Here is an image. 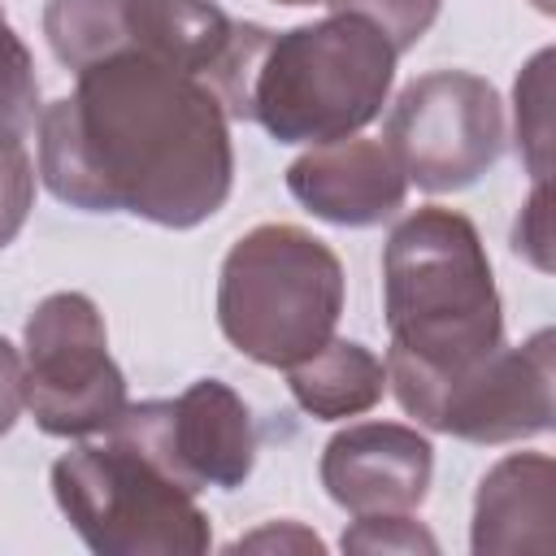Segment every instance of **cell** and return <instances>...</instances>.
Wrapping results in <instances>:
<instances>
[{
  "label": "cell",
  "mask_w": 556,
  "mask_h": 556,
  "mask_svg": "<svg viewBox=\"0 0 556 556\" xmlns=\"http://www.w3.org/2000/svg\"><path fill=\"white\" fill-rule=\"evenodd\" d=\"M39 178L83 213H130L165 230L208 222L235 187L230 117L217 91L139 52L74 74L39 113Z\"/></svg>",
  "instance_id": "cell-1"
},
{
  "label": "cell",
  "mask_w": 556,
  "mask_h": 556,
  "mask_svg": "<svg viewBox=\"0 0 556 556\" xmlns=\"http://www.w3.org/2000/svg\"><path fill=\"white\" fill-rule=\"evenodd\" d=\"M400 52L356 13H326L291 30L239 22L208 78L226 117L256 122L278 143L361 135L387 104Z\"/></svg>",
  "instance_id": "cell-2"
},
{
  "label": "cell",
  "mask_w": 556,
  "mask_h": 556,
  "mask_svg": "<svg viewBox=\"0 0 556 556\" xmlns=\"http://www.w3.org/2000/svg\"><path fill=\"white\" fill-rule=\"evenodd\" d=\"M387 361L447 378L504 343V308L478 226L443 204L404 213L382 243Z\"/></svg>",
  "instance_id": "cell-3"
},
{
  "label": "cell",
  "mask_w": 556,
  "mask_h": 556,
  "mask_svg": "<svg viewBox=\"0 0 556 556\" xmlns=\"http://www.w3.org/2000/svg\"><path fill=\"white\" fill-rule=\"evenodd\" d=\"M339 313L343 265L313 230L261 222L230 243L217 274V326L239 356L291 369L334 339Z\"/></svg>",
  "instance_id": "cell-4"
},
{
  "label": "cell",
  "mask_w": 556,
  "mask_h": 556,
  "mask_svg": "<svg viewBox=\"0 0 556 556\" xmlns=\"http://www.w3.org/2000/svg\"><path fill=\"white\" fill-rule=\"evenodd\" d=\"M52 495L96 556H200L213 547V521L195 491L117 434L61 452Z\"/></svg>",
  "instance_id": "cell-5"
},
{
  "label": "cell",
  "mask_w": 556,
  "mask_h": 556,
  "mask_svg": "<svg viewBox=\"0 0 556 556\" xmlns=\"http://www.w3.org/2000/svg\"><path fill=\"white\" fill-rule=\"evenodd\" d=\"M387 387L400 408L439 434L465 443H521L552 430L556 387V334L534 330L526 343H500L491 356L460 374L430 378L404 361H387Z\"/></svg>",
  "instance_id": "cell-6"
},
{
  "label": "cell",
  "mask_w": 556,
  "mask_h": 556,
  "mask_svg": "<svg viewBox=\"0 0 556 556\" xmlns=\"http://www.w3.org/2000/svg\"><path fill=\"white\" fill-rule=\"evenodd\" d=\"M22 391L35 426L52 439L113 430L130 400L91 295L52 291L35 304L22 330Z\"/></svg>",
  "instance_id": "cell-7"
},
{
  "label": "cell",
  "mask_w": 556,
  "mask_h": 556,
  "mask_svg": "<svg viewBox=\"0 0 556 556\" xmlns=\"http://www.w3.org/2000/svg\"><path fill=\"white\" fill-rule=\"evenodd\" d=\"M382 143L421 191H465L504 152L500 91L469 70H430L391 104Z\"/></svg>",
  "instance_id": "cell-8"
},
{
  "label": "cell",
  "mask_w": 556,
  "mask_h": 556,
  "mask_svg": "<svg viewBox=\"0 0 556 556\" xmlns=\"http://www.w3.org/2000/svg\"><path fill=\"white\" fill-rule=\"evenodd\" d=\"M109 434L135 443L187 491H235L256 465L252 408L222 378H195L174 400L126 404Z\"/></svg>",
  "instance_id": "cell-9"
},
{
  "label": "cell",
  "mask_w": 556,
  "mask_h": 556,
  "mask_svg": "<svg viewBox=\"0 0 556 556\" xmlns=\"http://www.w3.org/2000/svg\"><path fill=\"white\" fill-rule=\"evenodd\" d=\"M317 478L352 517L417 513L434 478V447L417 426L356 421L321 447Z\"/></svg>",
  "instance_id": "cell-10"
},
{
  "label": "cell",
  "mask_w": 556,
  "mask_h": 556,
  "mask_svg": "<svg viewBox=\"0 0 556 556\" xmlns=\"http://www.w3.org/2000/svg\"><path fill=\"white\" fill-rule=\"evenodd\" d=\"M287 191L330 226H378L404 208L408 178L382 139L313 143L287 165Z\"/></svg>",
  "instance_id": "cell-11"
},
{
  "label": "cell",
  "mask_w": 556,
  "mask_h": 556,
  "mask_svg": "<svg viewBox=\"0 0 556 556\" xmlns=\"http://www.w3.org/2000/svg\"><path fill=\"white\" fill-rule=\"evenodd\" d=\"M556 465L547 452H513L495 460L473 495L469 552L504 556V552H552V517H556Z\"/></svg>",
  "instance_id": "cell-12"
},
{
  "label": "cell",
  "mask_w": 556,
  "mask_h": 556,
  "mask_svg": "<svg viewBox=\"0 0 556 556\" xmlns=\"http://www.w3.org/2000/svg\"><path fill=\"white\" fill-rule=\"evenodd\" d=\"M235 26L239 22L213 0H122L126 52L195 74L204 83L217 74Z\"/></svg>",
  "instance_id": "cell-13"
},
{
  "label": "cell",
  "mask_w": 556,
  "mask_h": 556,
  "mask_svg": "<svg viewBox=\"0 0 556 556\" xmlns=\"http://www.w3.org/2000/svg\"><path fill=\"white\" fill-rule=\"evenodd\" d=\"M295 404L317 421H343L369 413L387 391V361L356 339H326L313 356L287 369Z\"/></svg>",
  "instance_id": "cell-14"
},
{
  "label": "cell",
  "mask_w": 556,
  "mask_h": 556,
  "mask_svg": "<svg viewBox=\"0 0 556 556\" xmlns=\"http://www.w3.org/2000/svg\"><path fill=\"white\" fill-rule=\"evenodd\" d=\"M43 35H48L52 56L78 74L104 56L126 52L122 0H48Z\"/></svg>",
  "instance_id": "cell-15"
},
{
  "label": "cell",
  "mask_w": 556,
  "mask_h": 556,
  "mask_svg": "<svg viewBox=\"0 0 556 556\" xmlns=\"http://www.w3.org/2000/svg\"><path fill=\"white\" fill-rule=\"evenodd\" d=\"M517 152L534 182L552 178V48H539L513 87Z\"/></svg>",
  "instance_id": "cell-16"
},
{
  "label": "cell",
  "mask_w": 556,
  "mask_h": 556,
  "mask_svg": "<svg viewBox=\"0 0 556 556\" xmlns=\"http://www.w3.org/2000/svg\"><path fill=\"white\" fill-rule=\"evenodd\" d=\"M39 113L43 104H39V78H35L30 48L22 43V35L0 9V135L26 139L39 126Z\"/></svg>",
  "instance_id": "cell-17"
},
{
  "label": "cell",
  "mask_w": 556,
  "mask_h": 556,
  "mask_svg": "<svg viewBox=\"0 0 556 556\" xmlns=\"http://www.w3.org/2000/svg\"><path fill=\"white\" fill-rule=\"evenodd\" d=\"M326 9L330 13H356V17L374 22L395 52H408L434 26L443 0H330Z\"/></svg>",
  "instance_id": "cell-18"
},
{
  "label": "cell",
  "mask_w": 556,
  "mask_h": 556,
  "mask_svg": "<svg viewBox=\"0 0 556 556\" xmlns=\"http://www.w3.org/2000/svg\"><path fill=\"white\" fill-rule=\"evenodd\" d=\"M343 552H400V556H434L439 552V539L413 517V513H369V517H356L348 530H343Z\"/></svg>",
  "instance_id": "cell-19"
},
{
  "label": "cell",
  "mask_w": 556,
  "mask_h": 556,
  "mask_svg": "<svg viewBox=\"0 0 556 556\" xmlns=\"http://www.w3.org/2000/svg\"><path fill=\"white\" fill-rule=\"evenodd\" d=\"M35 204V161L26 139L0 135V252L22 235Z\"/></svg>",
  "instance_id": "cell-20"
},
{
  "label": "cell",
  "mask_w": 556,
  "mask_h": 556,
  "mask_svg": "<svg viewBox=\"0 0 556 556\" xmlns=\"http://www.w3.org/2000/svg\"><path fill=\"white\" fill-rule=\"evenodd\" d=\"M547 204H552V187L534 182V191L521 204L517 226H513V252L521 261H530L539 274H552V208Z\"/></svg>",
  "instance_id": "cell-21"
},
{
  "label": "cell",
  "mask_w": 556,
  "mask_h": 556,
  "mask_svg": "<svg viewBox=\"0 0 556 556\" xmlns=\"http://www.w3.org/2000/svg\"><path fill=\"white\" fill-rule=\"evenodd\" d=\"M230 552H326V543L313 534V530H304L300 521H265L261 530H252V534H239L235 543H230Z\"/></svg>",
  "instance_id": "cell-22"
},
{
  "label": "cell",
  "mask_w": 556,
  "mask_h": 556,
  "mask_svg": "<svg viewBox=\"0 0 556 556\" xmlns=\"http://www.w3.org/2000/svg\"><path fill=\"white\" fill-rule=\"evenodd\" d=\"M22 408H26V391H22V356H17V348L0 334V439L17 426Z\"/></svg>",
  "instance_id": "cell-23"
},
{
  "label": "cell",
  "mask_w": 556,
  "mask_h": 556,
  "mask_svg": "<svg viewBox=\"0 0 556 556\" xmlns=\"http://www.w3.org/2000/svg\"><path fill=\"white\" fill-rule=\"evenodd\" d=\"M274 4H330V0H274Z\"/></svg>",
  "instance_id": "cell-24"
}]
</instances>
